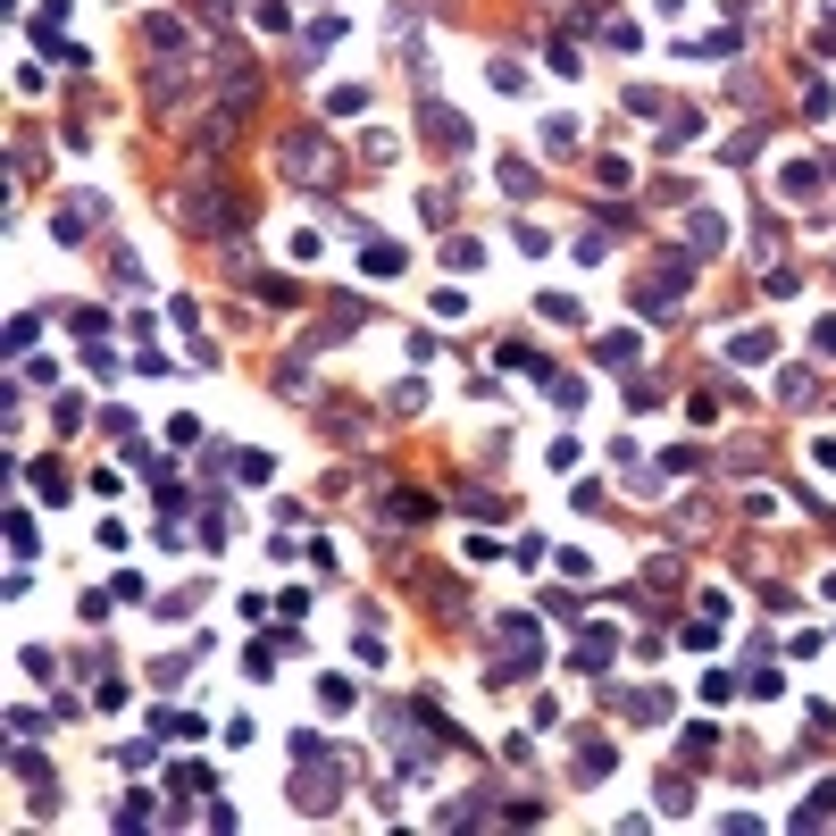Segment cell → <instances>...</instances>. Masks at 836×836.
I'll return each mask as SVG.
<instances>
[{"mask_svg": "<svg viewBox=\"0 0 836 836\" xmlns=\"http://www.w3.org/2000/svg\"><path fill=\"white\" fill-rule=\"evenodd\" d=\"M293 795H301V811H335V795H343V761L318 736H293Z\"/></svg>", "mask_w": 836, "mask_h": 836, "instance_id": "obj_1", "label": "cell"}, {"mask_svg": "<svg viewBox=\"0 0 836 836\" xmlns=\"http://www.w3.org/2000/svg\"><path fill=\"white\" fill-rule=\"evenodd\" d=\"M276 159H285V176H301V184H335V168H343L327 134H285V151H276Z\"/></svg>", "mask_w": 836, "mask_h": 836, "instance_id": "obj_2", "label": "cell"}, {"mask_svg": "<svg viewBox=\"0 0 836 836\" xmlns=\"http://www.w3.org/2000/svg\"><path fill=\"white\" fill-rule=\"evenodd\" d=\"M502 653H510V669H494V678H536V669H544V653H536V619L510 611V619H502Z\"/></svg>", "mask_w": 836, "mask_h": 836, "instance_id": "obj_3", "label": "cell"}, {"mask_svg": "<svg viewBox=\"0 0 836 836\" xmlns=\"http://www.w3.org/2000/svg\"><path fill=\"white\" fill-rule=\"evenodd\" d=\"M686 276H694L686 260H653V268L636 276V310H669V301L686 293Z\"/></svg>", "mask_w": 836, "mask_h": 836, "instance_id": "obj_4", "label": "cell"}, {"mask_svg": "<svg viewBox=\"0 0 836 836\" xmlns=\"http://www.w3.org/2000/svg\"><path fill=\"white\" fill-rule=\"evenodd\" d=\"M418 126H427V143H435V151H452V159L469 151V126H460L452 109H435V101H427V109H418Z\"/></svg>", "mask_w": 836, "mask_h": 836, "instance_id": "obj_5", "label": "cell"}, {"mask_svg": "<svg viewBox=\"0 0 836 836\" xmlns=\"http://www.w3.org/2000/svg\"><path fill=\"white\" fill-rule=\"evenodd\" d=\"M92 218H101V209H92V193H76V209H59V235H67V243H84V235H92Z\"/></svg>", "mask_w": 836, "mask_h": 836, "instance_id": "obj_6", "label": "cell"}, {"mask_svg": "<svg viewBox=\"0 0 836 836\" xmlns=\"http://www.w3.org/2000/svg\"><path fill=\"white\" fill-rule=\"evenodd\" d=\"M778 402L786 410H811V368H778Z\"/></svg>", "mask_w": 836, "mask_h": 836, "instance_id": "obj_7", "label": "cell"}, {"mask_svg": "<svg viewBox=\"0 0 836 836\" xmlns=\"http://www.w3.org/2000/svg\"><path fill=\"white\" fill-rule=\"evenodd\" d=\"M360 268L368 276H402V251H393V243H360Z\"/></svg>", "mask_w": 836, "mask_h": 836, "instance_id": "obj_8", "label": "cell"}, {"mask_svg": "<svg viewBox=\"0 0 836 836\" xmlns=\"http://www.w3.org/2000/svg\"><path fill=\"white\" fill-rule=\"evenodd\" d=\"M686 235H694V251H719V235H728V226H719L711 209H694V218H686Z\"/></svg>", "mask_w": 836, "mask_h": 836, "instance_id": "obj_9", "label": "cell"}, {"mask_svg": "<svg viewBox=\"0 0 836 836\" xmlns=\"http://www.w3.org/2000/svg\"><path fill=\"white\" fill-rule=\"evenodd\" d=\"M611 644H619V636H611V627H594V636H586V644H577V669H602V661H611Z\"/></svg>", "mask_w": 836, "mask_h": 836, "instance_id": "obj_10", "label": "cell"}, {"mask_svg": "<svg viewBox=\"0 0 836 836\" xmlns=\"http://www.w3.org/2000/svg\"><path fill=\"white\" fill-rule=\"evenodd\" d=\"M611 770V745H602V736H586V745H577V778H602Z\"/></svg>", "mask_w": 836, "mask_h": 836, "instance_id": "obj_11", "label": "cell"}, {"mask_svg": "<svg viewBox=\"0 0 836 836\" xmlns=\"http://www.w3.org/2000/svg\"><path fill=\"white\" fill-rule=\"evenodd\" d=\"M235 477H243V485H268L276 460H268V452H235Z\"/></svg>", "mask_w": 836, "mask_h": 836, "instance_id": "obj_12", "label": "cell"}, {"mask_svg": "<svg viewBox=\"0 0 836 836\" xmlns=\"http://www.w3.org/2000/svg\"><path fill=\"white\" fill-rule=\"evenodd\" d=\"M536 134H544V151H577V118H544Z\"/></svg>", "mask_w": 836, "mask_h": 836, "instance_id": "obj_13", "label": "cell"}, {"mask_svg": "<svg viewBox=\"0 0 836 836\" xmlns=\"http://www.w3.org/2000/svg\"><path fill=\"white\" fill-rule=\"evenodd\" d=\"M728 360H770V335H761V327H745V335L728 343Z\"/></svg>", "mask_w": 836, "mask_h": 836, "instance_id": "obj_14", "label": "cell"}, {"mask_svg": "<svg viewBox=\"0 0 836 836\" xmlns=\"http://www.w3.org/2000/svg\"><path fill=\"white\" fill-rule=\"evenodd\" d=\"M159 736H168V745H193V736H201V719H184V711L168 719V711H159Z\"/></svg>", "mask_w": 836, "mask_h": 836, "instance_id": "obj_15", "label": "cell"}, {"mask_svg": "<svg viewBox=\"0 0 836 836\" xmlns=\"http://www.w3.org/2000/svg\"><path fill=\"white\" fill-rule=\"evenodd\" d=\"M536 310L552 318V327H577V301H569V293H544V301H536Z\"/></svg>", "mask_w": 836, "mask_h": 836, "instance_id": "obj_16", "label": "cell"}, {"mask_svg": "<svg viewBox=\"0 0 836 836\" xmlns=\"http://www.w3.org/2000/svg\"><path fill=\"white\" fill-rule=\"evenodd\" d=\"M327 109H335V118H352V109H368V92H360V84H335V92H327Z\"/></svg>", "mask_w": 836, "mask_h": 836, "instance_id": "obj_17", "label": "cell"}, {"mask_svg": "<svg viewBox=\"0 0 836 836\" xmlns=\"http://www.w3.org/2000/svg\"><path fill=\"white\" fill-rule=\"evenodd\" d=\"M485 76H494V92H519V84H527V67H519V59H494Z\"/></svg>", "mask_w": 836, "mask_h": 836, "instance_id": "obj_18", "label": "cell"}, {"mask_svg": "<svg viewBox=\"0 0 836 836\" xmlns=\"http://www.w3.org/2000/svg\"><path fill=\"white\" fill-rule=\"evenodd\" d=\"M811 352H820V360H836V318H820V327H811Z\"/></svg>", "mask_w": 836, "mask_h": 836, "instance_id": "obj_19", "label": "cell"}]
</instances>
